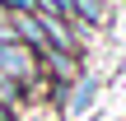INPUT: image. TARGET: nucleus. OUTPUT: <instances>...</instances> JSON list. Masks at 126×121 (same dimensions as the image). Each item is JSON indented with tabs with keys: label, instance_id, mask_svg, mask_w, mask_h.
<instances>
[{
	"label": "nucleus",
	"instance_id": "nucleus-1",
	"mask_svg": "<svg viewBox=\"0 0 126 121\" xmlns=\"http://www.w3.org/2000/svg\"><path fill=\"white\" fill-rule=\"evenodd\" d=\"M0 75H5V79H14L19 89H28V84H37L42 65H37L33 47H23L19 37H0Z\"/></svg>",
	"mask_w": 126,
	"mask_h": 121
},
{
	"label": "nucleus",
	"instance_id": "nucleus-2",
	"mask_svg": "<svg viewBox=\"0 0 126 121\" xmlns=\"http://www.w3.org/2000/svg\"><path fill=\"white\" fill-rule=\"evenodd\" d=\"M98 93H103V75L84 70V75H79V79L70 84V93H65V117H70V121L89 117V107L98 103Z\"/></svg>",
	"mask_w": 126,
	"mask_h": 121
},
{
	"label": "nucleus",
	"instance_id": "nucleus-3",
	"mask_svg": "<svg viewBox=\"0 0 126 121\" xmlns=\"http://www.w3.org/2000/svg\"><path fill=\"white\" fill-rule=\"evenodd\" d=\"M9 14H33V0H0Z\"/></svg>",
	"mask_w": 126,
	"mask_h": 121
}]
</instances>
